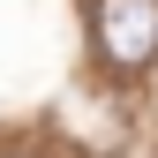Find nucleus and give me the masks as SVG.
Masks as SVG:
<instances>
[{"instance_id":"nucleus-1","label":"nucleus","mask_w":158,"mask_h":158,"mask_svg":"<svg viewBox=\"0 0 158 158\" xmlns=\"http://www.w3.org/2000/svg\"><path fill=\"white\" fill-rule=\"evenodd\" d=\"M98 45L113 68L158 60V0H98Z\"/></svg>"}]
</instances>
